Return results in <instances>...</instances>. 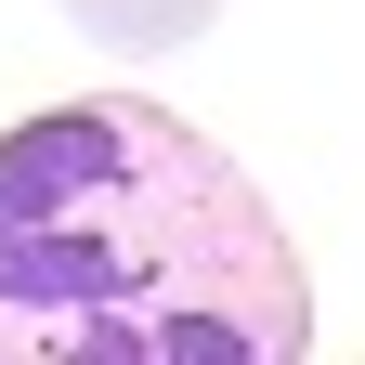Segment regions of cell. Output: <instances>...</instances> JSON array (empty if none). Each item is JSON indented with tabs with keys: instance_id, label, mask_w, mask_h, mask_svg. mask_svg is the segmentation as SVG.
Masks as SVG:
<instances>
[{
	"instance_id": "6da1fadb",
	"label": "cell",
	"mask_w": 365,
	"mask_h": 365,
	"mask_svg": "<svg viewBox=\"0 0 365 365\" xmlns=\"http://www.w3.org/2000/svg\"><path fill=\"white\" fill-rule=\"evenodd\" d=\"M313 274L274 196L144 91L0 130V365H300Z\"/></svg>"
},
{
	"instance_id": "7a4b0ae2",
	"label": "cell",
	"mask_w": 365,
	"mask_h": 365,
	"mask_svg": "<svg viewBox=\"0 0 365 365\" xmlns=\"http://www.w3.org/2000/svg\"><path fill=\"white\" fill-rule=\"evenodd\" d=\"M66 14L105 39V53H130V66H157V53H182V39H196L222 0H66Z\"/></svg>"
}]
</instances>
